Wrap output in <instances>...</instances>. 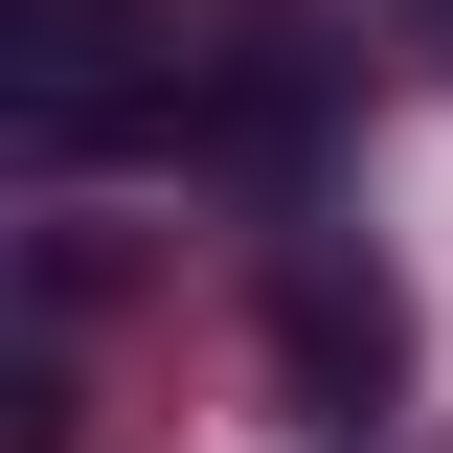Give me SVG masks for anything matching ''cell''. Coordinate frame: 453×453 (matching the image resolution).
<instances>
[{
  "mask_svg": "<svg viewBox=\"0 0 453 453\" xmlns=\"http://www.w3.org/2000/svg\"><path fill=\"white\" fill-rule=\"evenodd\" d=\"M0 113H23V159H113L181 113V68L136 0H0Z\"/></svg>",
  "mask_w": 453,
  "mask_h": 453,
  "instance_id": "obj_1",
  "label": "cell"
},
{
  "mask_svg": "<svg viewBox=\"0 0 453 453\" xmlns=\"http://www.w3.org/2000/svg\"><path fill=\"white\" fill-rule=\"evenodd\" d=\"M273 386L318 408V431H363V408L408 386V273L363 226H273Z\"/></svg>",
  "mask_w": 453,
  "mask_h": 453,
  "instance_id": "obj_2",
  "label": "cell"
},
{
  "mask_svg": "<svg viewBox=\"0 0 453 453\" xmlns=\"http://www.w3.org/2000/svg\"><path fill=\"white\" fill-rule=\"evenodd\" d=\"M408 46H431V68H453V0H408Z\"/></svg>",
  "mask_w": 453,
  "mask_h": 453,
  "instance_id": "obj_3",
  "label": "cell"
}]
</instances>
